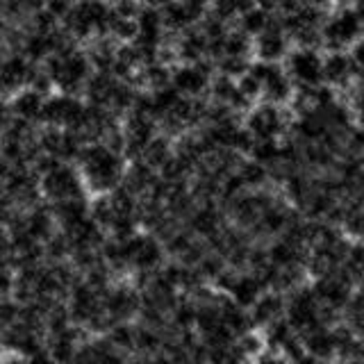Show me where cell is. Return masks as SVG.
I'll list each match as a JSON object with an SVG mask.
<instances>
[{
    "label": "cell",
    "instance_id": "1",
    "mask_svg": "<svg viewBox=\"0 0 364 364\" xmlns=\"http://www.w3.org/2000/svg\"><path fill=\"white\" fill-rule=\"evenodd\" d=\"M125 157L105 144H87L75 159V168L89 196H102L121 187L125 176Z\"/></svg>",
    "mask_w": 364,
    "mask_h": 364
},
{
    "label": "cell",
    "instance_id": "2",
    "mask_svg": "<svg viewBox=\"0 0 364 364\" xmlns=\"http://www.w3.org/2000/svg\"><path fill=\"white\" fill-rule=\"evenodd\" d=\"M41 68L48 75L53 89H57V94H68V96H77L85 89L89 75L94 73L87 53L80 50L77 46L50 55L41 64Z\"/></svg>",
    "mask_w": 364,
    "mask_h": 364
},
{
    "label": "cell",
    "instance_id": "3",
    "mask_svg": "<svg viewBox=\"0 0 364 364\" xmlns=\"http://www.w3.org/2000/svg\"><path fill=\"white\" fill-rule=\"evenodd\" d=\"M39 196L46 205H60L68 200L89 198L85 182L80 178L75 164L57 162L39 173Z\"/></svg>",
    "mask_w": 364,
    "mask_h": 364
},
{
    "label": "cell",
    "instance_id": "4",
    "mask_svg": "<svg viewBox=\"0 0 364 364\" xmlns=\"http://www.w3.org/2000/svg\"><path fill=\"white\" fill-rule=\"evenodd\" d=\"M362 34V14L360 7H339L333 14H328L321 23L318 37L321 48L328 53H346L360 41Z\"/></svg>",
    "mask_w": 364,
    "mask_h": 364
},
{
    "label": "cell",
    "instance_id": "5",
    "mask_svg": "<svg viewBox=\"0 0 364 364\" xmlns=\"http://www.w3.org/2000/svg\"><path fill=\"white\" fill-rule=\"evenodd\" d=\"M244 130L253 136V141H282L289 132V112L287 107L269 105V102H255L244 114Z\"/></svg>",
    "mask_w": 364,
    "mask_h": 364
},
{
    "label": "cell",
    "instance_id": "6",
    "mask_svg": "<svg viewBox=\"0 0 364 364\" xmlns=\"http://www.w3.org/2000/svg\"><path fill=\"white\" fill-rule=\"evenodd\" d=\"M250 75L257 80L259 87V102L269 105L287 107L294 96V85L284 73L282 64H264V62H250Z\"/></svg>",
    "mask_w": 364,
    "mask_h": 364
},
{
    "label": "cell",
    "instance_id": "7",
    "mask_svg": "<svg viewBox=\"0 0 364 364\" xmlns=\"http://www.w3.org/2000/svg\"><path fill=\"white\" fill-rule=\"evenodd\" d=\"M323 55L312 48H291L282 60V68L294 89H314L323 85Z\"/></svg>",
    "mask_w": 364,
    "mask_h": 364
},
{
    "label": "cell",
    "instance_id": "8",
    "mask_svg": "<svg viewBox=\"0 0 364 364\" xmlns=\"http://www.w3.org/2000/svg\"><path fill=\"white\" fill-rule=\"evenodd\" d=\"M212 77H214V64L210 60L171 66V87L182 98H205Z\"/></svg>",
    "mask_w": 364,
    "mask_h": 364
},
{
    "label": "cell",
    "instance_id": "9",
    "mask_svg": "<svg viewBox=\"0 0 364 364\" xmlns=\"http://www.w3.org/2000/svg\"><path fill=\"white\" fill-rule=\"evenodd\" d=\"M360 71H362V62L353 60L348 50L328 53L323 57V66H321L323 85L333 91H341L344 94L353 85H360Z\"/></svg>",
    "mask_w": 364,
    "mask_h": 364
},
{
    "label": "cell",
    "instance_id": "10",
    "mask_svg": "<svg viewBox=\"0 0 364 364\" xmlns=\"http://www.w3.org/2000/svg\"><path fill=\"white\" fill-rule=\"evenodd\" d=\"M291 50L287 34L280 28V18H271L269 28L259 32L253 39V57L255 62L264 64H282V60Z\"/></svg>",
    "mask_w": 364,
    "mask_h": 364
},
{
    "label": "cell",
    "instance_id": "11",
    "mask_svg": "<svg viewBox=\"0 0 364 364\" xmlns=\"http://www.w3.org/2000/svg\"><path fill=\"white\" fill-rule=\"evenodd\" d=\"M248 318L255 330H262L284 318V294L267 289L248 310Z\"/></svg>",
    "mask_w": 364,
    "mask_h": 364
},
{
    "label": "cell",
    "instance_id": "12",
    "mask_svg": "<svg viewBox=\"0 0 364 364\" xmlns=\"http://www.w3.org/2000/svg\"><path fill=\"white\" fill-rule=\"evenodd\" d=\"M43 100H46V96L37 94V91H32V89H21V91H16V94L7 100L9 112H11V119L23 121V123H30V125H39V121H41V109H43Z\"/></svg>",
    "mask_w": 364,
    "mask_h": 364
},
{
    "label": "cell",
    "instance_id": "13",
    "mask_svg": "<svg viewBox=\"0 0 364 364\" xmlns=\"http://www.w3.org/2000/svg\"><path fill=\"white\" fill-rule=\"evenodd\" d=\"M271 18H273V14H267V11H262V9L253 7V9H248L246 14H242V16L237 18L235 28H237L239 32H244L246 37L255 39L259 32H264V30L269 28Z\"/></svg>",
    "mask_w": 364,
    "mask_h": 364
},
{
    "label": "cell",
    "instance_id": "14",
    "mask_svg": "<svg viewBox=\"0 0 364 364\" xmlns=\"http://www.w3.org/2000/svg\"><path fill=\"white\" fill-rule=\"evenodd\" d=\"M26 364H57V362L46 350H39V353H34V355H28Z\"/></svg>",
    "mask_w": 364,
    "mask_h": 364
},
{
    "label": "cell",
    "instance_id": "15",
    "mask_svg": "<svg viewBox=\"0 0 364 364\" xmlns=\"http://www.w3.org/2000/svg\"><path fill=\"white\" fill-rule=\"evenodd\" d=\"M250 364H269V362L264 360V353H262V355H259V358H257L255 362H250Z\"/></svg>",
    "mask_w": 364,
    "mask_h": 364
}]
</instances>
